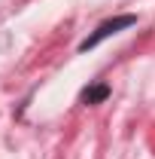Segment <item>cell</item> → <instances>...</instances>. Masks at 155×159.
Here are the masks:
<instances>
[{
  "label": "cell",
  "mask_w": 155,
  "mask_h": 159,
  "mask_svg": "<svg viewBox=\"0 0 155 159\" xmlns=\"http://www.w3.org/2000/svg\"><path fill=\"white\" fill-rule=\"evenodd\" d=\"M134 21H137L134 16H116V19L103 21V25H100V28H97V31H94V34H91V37H88V40H85V43H82L79 49H82V52H88V49H94L97 43H103V40H107V37H113V34H119L122 28H131Z\"/></svg>",
  "instance_id": "obj_1"
},
{
  "label": "cell",
  "mask_w": 155,
  "mask_h": 159,
  "mask_svg": "<svg viewBox=\"0 0 155 159\" xmlns=\"http://www.w3.org/2000/svg\"><path fill=\"white\" fill-rule=\"evenodd\" d=\"M107 95H110V89H107V86H91V89H85V92H82V101H85V104H97V101H103Z\"/></svg>",
  "instance_id": "obj_2"
}]
</instances>
